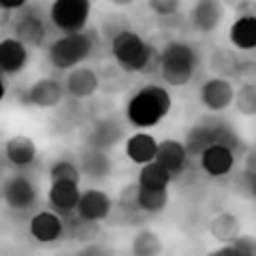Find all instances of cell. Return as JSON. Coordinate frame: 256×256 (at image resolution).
Segmentation results:
<instances>
[{
	"label": "cell",
	"mask_w": 256,
	"mask_h": 256,
	"mask_svg": "<svg viewBox=\"0 0 256 256\" xmlns=\"http://www.w3.org/2000/svg\"><path fill=\"white\" fill-rule=\"evenodd\" d=\"M171 94L166 88L148 84L139 88L126 102V122L134 128H152L171 111Z\"/></svg>",
	"instance_id": "obj_1"
},
{
	"label": "cell",
	"mask_w": 256,
	"mask_h": 256,
	"mask_svg": "<svg viewBox=\"0 0 256 256\" xmlns=\"http://www.w3.org/2000/svg\"><path fill=\"white\" fill-rule=\"evenodd\" d=\"M111 56L126 73H143L150 70V64L154 60V47L139 32L124 28L111 36Z\"/></svg>",
	"instance_id": "obj_2"
},
{
	"label": "cell",
	"mask_w": 256,
	"mask_h": 256,
	"mask_svg": "<svg viewBox=\"0 0 256 256\" xmlns=\"http://www.w3.org/2000/svg\"><path fill=\"white\" fill-rule=\"evenodd\" d=\"M158 66L169 86H186L198 66V52L186 41H169L158 56Z\"/></svg>",
	"instance_id": "obj_3"
},
{
	"label": "cell",
	"mask_w": 256,
	"mask_h": 256,
	"mask_svg": "<svg viewBox=\"0 0 256 256\" xmlns=\"http://www.w3.org/2000/svg\"><path fill=\"white\" fill-rule=\"evenodd\" d=\"M96 50V32L94 30H82V32H68V34L58 36L47 50L54 68L66 70L79 66L84 60H88Z\"/></svg>",
	"instance_id": "obj_4"
},
{
	"label": "cell",
	"mask_w": 256,
	"mask_h": 256,
	"mask_svg": "<svg viewBox=\"0 0 256 256\" xmlns=\"http://www.w3.org/2000/svg\"><path fill=\"white\" fill-rule=\"evenodd\" d=\"M212 143H222V146H228L235 152H237L239 146H242L237 132L230 126L222 124V122H201V124H194L186 132L184 148H186L188 156L196 158L205 148H210Z\"/></svg>",
	"instance_id": "obj_5"
},
{
	"label": "cell",
	"mask_w": 256,
	"mask_h": 256,
	"mask_svg": "<svg viewBox=\"0 0 256 256\" xmlns=\"http://www.w3.org/2000/svg\"><path fill=\"white\" fill-rule=\"evenodd\" d=\"M92 13V0H54L50 18L60 32H82Z\"/></svg>",
	"instance_id": "obj_6"
},
{
	"label": "cell",
	"mask_w": 256,
	"mask_h": 256,
	"mask_svg": "<svg viewBox=\"0 0 256 256\" xmlns=\"http://www.w3.org/2000/svg\"><path fill=\"white\" fill-rule=\"evenodd\" d=\"M126 137V126L116 116H102L90 120L84 130V143L90 148L111 150Z\"/></svg>",
	"instance_id": "obj_7"
},
{
	"label": "cell",
	"mask_w": 256,
	"mask_h": 256,
	"mask_svg": "<svg viewBox=\"0 0 256 256\" xmlns=\"http://www.w3.org/2000/svg\"><path fill=\"white\" fill-rule=\"evenodd\" d=\"M2 201L13 212H28L38 201V190L30 178L18 173L2 182Z\"/></svg>",
	"instance_id": "obj_8"
},
{
	"label": "cell",
	"mask_w": 256,
	"mask_h": 256,
	"mask_svg": "<svg viewBox=\"0 0 256 256\" xmlns=\"http://www.w3.org/2000/svg\"><path fill=\"white\" fill-rule=\"evenodd\" d=\"M64 98V86L54 77H43L32 84L24 94V105L36 109H56Z\"/></svg>",
	"instance_id": "obj_9"
},
{
	"label": "cell",
	"mask_w": 256,
	"mask_h": 256,
	"mask_svg": "<svg viewBox=\"0 0 256 256\" xmlns=\"http://www.w3.org/2000/svg\"><path fill=\"white\" fill-rule=\"evenodd\" d=\"M233 96H235V86L230 79L224 77H212L203 82L201 90H198V98H201L203 107L218 114L233 105Z\"/></svg>",
	"instance_id": "obj_10"
},
{
	"label": "cell",
	"mask_w": 256,
	"mask_h": 256,
	"mask_svg": "<svg viewBox=\"0 0 256 256\" xmlns=\"http://www.w3.org/2000/svg\"><path fill=\"white\" fill-rule=\"evenodd\" d=\"M15 38L20 43H24L30 50V47H43L45 38H47V28L43 22V15H38L34 9H26L22 11V15L15 20Z\"/></svg>",
	"instance_id": "obj_11"
},
{
	"label": "cell",
	"mask_w": 256,
	"mask_h": 256,
	"mask_svg": "<svg viewBox=\"0 0 256 256\" xmlns=\"http://www.w3.org/2000/svg\"><path fill=\"white\" fill-rule=\"evenodd\" d=\"M235 150H230L228 146H222V143H212L210 148H205L201 154H198V162H201V169L210 175V178H224L233 171L235 166Z\"/></svg>",
	"instance_id": "obj_12"
},
{
	"label": "cell",
	"mask_w": 256,
	"mask_h": 256,
	"mask_svg": "<svg viewBox=\"0 0 256 256\" xmlns=\"http://www.w3.org/2000/svg\"><path fill=\"white\" fill-rule=\"evenodd\" d=\"M75 212H77L79 218H84V220L100 222V220H107L111 216V212H114V201H111V196L107 192L90 188V190H86L79 194Z\"/></svg>",
	"instance_id": "obj_13"
},
{
	"label": "cell",
	"mask_w": 256,
	"mask_h": 256,
	"mask_svg": "<svg viewBox=\"0 0 256 256\" xmlns=\"http://www.w3.org/2000/svg\"><path fill=\"white\" fill-rule=\"evenodd\" d=\"M190 26L201 34H210L224 20V4L222 0H196L188 13Z\"/></svg>",
	"instance_id": "obj_14"
},
{
	"label": "cell",
	"mask_w": 256,
	"mask_h": 256,
	"mask_svg": "<svg viewBox=\"0 0 256 256\" xmlns=\"http://www.w3.org/2000/svg\"><path fill=\"white\" fill-rule=\"evenodd\" d=\"M79 194H82V190H79L77 182L52 180V188H50V194H47V201H50L52 212H56L58 216H70L77 207Z\"/></svg>",
	"instance_id": "obj_15"
},
{
	"label": "cell",
	"mask_w": 256,
	"mask_h": 256,
	"mask_svg": "<svg viewBox=\"0 0 256 256\" xmlns=\"http://www.w3.org/2000/svg\"><path fill=\"white\" fill-rule=\"evenodd\" d=\"M64 92H66L70 98H90V96L96 94L100 86V79L96 75L94 68H88V66H75L70 68V73L64 79Z\"/></svg>",
	"instance_id": "obj_16"
},
{
	"label": "cell",
	"mask_w": 256,
	"mask_h": 256,
	"mask_svg": "<svg viewBox=\"0 0 256 256\" xmlns=\"http://www.w3.org/2000/svg\"><path fill=\"white\" fill-rule=\"evenodd\" d=\"M30 235L41 244H54L58 239L64 237V222H62V216H58L56 212H38L32 216L30 220Z\"/></svg>",
	"instance_id": "obj_17"
},
{
	"label": "cell",
	"mask_w": 256,
	"mask_h": 256,
	"mask_svg": "<svg viewBox=\"0 0 256 256\" xmlns=\"http://www.w3.org/2000/svg\"><path fill=\"white\" fill-rule=\"evenodd\" d=\"M188 158L190 156H188L186 148H184V143L175 141V139L160 141L158 148H156V156H154L156 162L160 166H164V169L171 173V178H175V175H182L184 171H186Z\"/></svg>",
	"instance_id": "obj_18"
},
{
	"label": "cell",
	"mask_w": 256,
	"mask_h": 256,
	"mask_svg": "<svg viewBox=\"0 0 256 256\" xmlns=\"http://www.w3.org/2000/svg\"><path fill=\"white\" fill-rule=\"evenodd\" d=\"M79 173L86 175L88 180H94V182H100L105 180L107 175L111 173V158L107 154V150H98V148H90L86 146L82 150V154H79Z\"/></svg>",
	"instance_id": "obj_19"
},
{
	"label": "cell",
	"mask_w": 256,
	"mask_h": 256,
	"mask_svg": "<svg viewBox=\"0 0 256 256\" xmlns=\"http://www.w3.org/2000/svg\"><path fill=\"white\" fill-rule=\"evenodd\" d=\"M30 60L28 47L20 43L15 36L0 41V73L2 75H18L26 68Z\"/></svg>",
	"instance_id": "obj_20"
},
{
	"label": "cell",
	"mask_w": 256,
	"mask_h": 256,
	"mask_svg": "<svg viewBox=\"0 0 256 256\" xmlns=\"http://www.w3.org/2000/svg\"><path fill=\"white\" fill-rule=\"evenodd\" d=\"M210 66L216 73V77L235 79L239 75H244V60L237 56V52L228 50V47H216L212 52Z\"/></svg>",
	"instance_id": "obj_21"
},
{
	"label": "cell",
	"mask_w": 256,
	"mask_h": 256,
	"mask_svg": "<svg viewBox=\"0 0 256 256\" xmlns=\"http://www.w3.org/2000/svg\"><path fill=\"white\" fill-rule=\"evenodd\" d=\"M4 156L13 166H30L36 160V146L26 134H15L4 143Z\"/></svg>",
	"instance_id": "obj_22"
},
{
	"label": "cell",
	"mask_w": 256,
	"mask_h": 256,
	"mask_svg": "<svg viewBox=\"0 0 256 256\" xmlns=\"http://www.w3.org/2000/svg\"><path fill=\"white\" fill-rule=\"evenodd\" d=\"M228 41L239 52H252L256 47V20L252 13L237 18L228 30Z\"/></svg>",
	"instance_id": "obj_23"
},
{
	"label": "cell",
	"mask_w": 256,
	"mask_h": 256,
	"mask_svg": "<svg viewBox=\"0 0 256 256\" xmlns=\"http://www.w3.org/2000/svg\"><path fill=\"white\" fill-rule=\"evenodd\" d=\"M156 148H158V141L152 137L150 132H134L128 137L126 141V156L132 160L134 164H146L152 162L156 156Z\"/></svg>",
	"instance_id": "obj_24"
},
{
	"label": "cell",
	"mask_w": 256,
	"mask_h": 256,
	"mask_svg": "<svg viewBox=\"0 0 256 256\" xmlns=\"http://www.w3.org/2000/svg\"><path fill=\"white\" fill-rule=\"evenodd\" d=\"M210 233L216 242L220 244H228L230 239H235L239 235V220L237 216L230 212H222L218 216H214L210 222Z\"/></svg>",
	"instance_id": "obj_25"
},
{
	"label": "cell",
	"mask_w": 256,
	"mask_h": 256,
	"mask_svg": "<svg viewBox=\"0 0 256 256\" xmlns=\"http://www.w3.org/2000/svg\"><path fill=\"white\" fill-rule=\"evenodd\" d=\"M171 180H173L171 173L166 171L164 166H160L156 160H152V162L141 164L137 186H141V188H166L171 184Z\"/></svg>",
	"instance_id": "obj_26"
},
{
	"label": "cell",
	"mask_w": 256,
	"mask_h": 256,
	"mask_svg": "<svg viewBox=\"0 0 256 256\" xmlns=\"http://www.w3.org/2000/svg\"><path fill=\"white\" fill-rule=\"evenodd\" d=\"M139 210L146 214H160L169 205V192L166 188H141L137 192Z\"/></svg>",
	"instance_id": "obj_27"
},
{
	"label": "cell",
	"mask_w": 256,
	"mask_h": 256,
	"mask_svg": "<svg viewBox=\"0 0 256 256\" xmlns=\"http://www.w3.org/2000/svg\"><path fill=\"white\" fill-rule=\"evenodd\" d=\"M130 250L134 256H156V254L162 252V242H160V237L154 233V230L143 228L134 235Z\"/></svg>",
	"instance_id": "obj_28"
},
{
	"label": "cell",
	"mask_w": 256,
	"mask_h": 256,
	"mask_svg": "<svg viewBox=\"0 0 256 256\" xmlns=\"http://www.w3.org/2000/svg\"><path fill=\"white\" fill-rule=\"evenodd\" d=\"M233 105L242 116L254 118V114H256V88H254V82H244L242 86H239V90H235V96H233Z\"/></svg>",
	"instance_id": "obj_29"
},
{
	"label": "cell",
	"mask_w": 256,
	"mask_h": 256,
	"mask_svg": "<svg viewBox=\"0 0 256 256\" xmlns=\"http://www.w3.org/2000/svg\"><path fill=\"white\" fill-rule=\"evenodd\" d=\"M254 252L256 246H254V237L250 235H237L226 246L214 250V254H230V256H254Z\"/></svg>",
	"instance_id": "obj_30"
},
{
	"label": "cell",
	"mask_w": 256,
	"mask_h": 256,
	"mask_svg": "<svg viewBox=\"0 0 256 256\" xmlns=\"http://www.w3.org/2000/svg\"><path fill=\"white\" fill-rule=\"evenodd\" d=\"M50 178L52 180H70V182H82V173H79L77 162L68 158H60L50 166Z\"/></svg>",
	"instance_id": "obj_31"
},
{
	"label": "cell",
	"mask_w": 256,
	"mask_h": 256,
	"mask_svg": "<svg viewBox=\"0 0 256 256\" xmlns=\"http://www.w3.org/2000/svg\"><path fill=\"white\" fill-rule=\"evenodd\" d=\"M137 192H139L137 184H128V186H124L122 192H120L118 207L124 212L126 218H130L134 212H141V210H139V203H137Z\"/></svg>",
	"instance_id": "obj_32"
},
{
	"label": "cell",
	"mask_w": 256,
	"mask_h": 256,
	"mask_svg": "<svg viewBox=\"0 0 256 256\" xmlns=\"http://www.w3.org/2000/svg\"><path fill=\"white\" fill-rule=\"evenodd\" d=\"M70 224H73V235L79 239V242H88V239H92L96 233H98L96 222L84 220V218H79V216H77V220H73Z\"/></svg>",
	"instance_id": "obj_33"
},
{
	"label": "cell",
	"mask_w": 256,
	"mask_h": 256,
	"mask_svg": "<svg viewBox=\"0 0 256 256\" xmlns=\"http://www.w3.org/2000/svg\"><path fill=\"white\" fill-rule=\"evenodd\" d=\"M182 0H148V6L160 18H171L180 11Z\"/></svg>",
	"instance_id": "obj_34"
},
{
	"label": "cell",
	"mask_w": 256,
	"mask_h": 256,
	"mask_svg": "<svg viewBox=\"0 0 256 256\" xmlns=\"http://www.w3.org/2000/svg\"><path fill=\"white\" fill-rule=\"evenodd\" d=\"M28 4V0H0V9L2 11H20Z\"/></svg>",
	"instance_id": "obj_35"
},
{
	"label": "cell",
	"mask_w": 256,
	"mask_h": 256,
	"mask_svg": "<svg viewBox=\"0 0 256 256\" xmlns=\"http://www.w3.org/2000/svg\"><path fill=\"white\" fill-rule=\"evenodd\" d=\"M6 164H9V160H6V156H4V150H0V173L6 169Z\"/></svg>",
	"instance_id": "obj_36"
},
{
	"label": "cell",
	"mask_w": 256,
	"mask_h": 256,
	"mask_svg": "<svg viewBox=\"0 0 256 256\" xmlns=\"http://www.w3.org/2000/svg\"><path fill=\"white\" fill-rule=\"evenodd\" d=\"M111 4H116V6H130L134 0H109Z\"/></svg>",
	"instance_id": "obj_37"
},
{
	"label": "cell",
	"mask_w": 256,
	"mask_h": 256,
	"mask_svg": "<svg viewBox=\"0 0 256 256\" xmlns=\"http://www.w3.org/2000/svg\"><path fill=\"white\" fill-rule=\"evenodd\" d=\"M4 98V82H2V77H0V100Z\"/></svg>",
	"instance_id": "obj_38"
},
{
	"label": "cell",
	"mask_w": 256,
	"mask_h": 256,
	"mask_svg": "<svg viewBox=\"0 0 256 256\" xmlns=\"http://www.w3.org/2000/svg\"><path fill=\"white\" fill-rule=\"evenodd\" d=\"M0 201H2V184H0Z\"/></svg>",
	"instance_id": "obj_39"
}]
</instances>
